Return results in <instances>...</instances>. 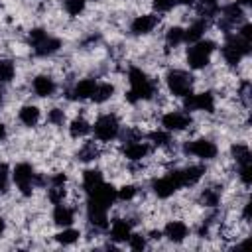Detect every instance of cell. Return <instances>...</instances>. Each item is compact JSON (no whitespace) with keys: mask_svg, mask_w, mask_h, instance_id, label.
Segmentation results:
<instances>
[{"mask_svg":"<svg viewBox=\"0 0 252 252\" xmlns=\"http://www.w3.org/2000/svg\"><path fill=\"white\" fill-rule=\"evenodd\" d=\"M128 83H130V91L126 93V100L132 102V104L138 102V100H148L156 93V87H154L152 79L140 67H130Z\"/></svg>","mask_w":252,"mask_h":252,"instance_id":"cell-1","label":"cell"},{"mask_svg":"<svg viewBox=\"0 0 252 252\" xmlns=\"http://www.w3.org/2000/svg\"><path fill=\"white\" fill-rule=\"evenodd\" d=\"M213 51H215V41H211V39H199V41H195L187 49V55H185L189 69H195V71L205 69L209 65V61H211Z\"/></svg>","mask_w":252,"mask_h":252,"instance_id":"cell-2","label":"cell"},{"mask_svg":"<svg viewBox=\"0 0 252 252\" xmlns=\"http://www.w3.org/2000/svg\"><path fill=\"white\" fill-rule=\"evenodd\" d=\"M250 53V41L242 39L238 33L236 35H228L224 45H222V59L224 63H228L230 67L238 65L242 57H246Z\"/></svg>","mask_w":252,"mask_h":252,"instance_id":"cell-3","label":"cell"},{"mask_svg":"<svg viewBox=\"0 0 252 252\" xmlns=\"http://www.w3.org/2000/svg\"><path fill=\"white\" fill-rule=\"evenodd\" d=\"M165 85H167V89H169L171 94L183 98V96L191 94V91H193V77H191L187 71L171 69V71L165 75Z\"/></svg>","mask_w":252,"mask_h":252,"instance_id":"cell-4","label":"cell"},{"mask_svg":"<svg viewBox=\"0 0 252 252\" xmlns=\"http://www.w3.org/2000/svg\"><path fill=\"white\" fill-rule=\"evenodd\" d=\"M93 132H94V138L100 140V142H110L118 136L120 132V122L114 114H102L94 120V126H93Z\"/></svg>","mask_w":252,"mask_h":252,"instance_id":"cell-5","label":"cell"},{"mask_svg":"<svg viewBox=\"0 0 252 252\" xmlns=\"http://www.w3.org/2000/svg\"><path fill=\"white\" fill-rule=\"evenodd\" d=\"M33 177H35L33 167L30 163H26V161L16 163L14 169H12V179H14V183L18 185V189H20V193L24 197H32V193H33V187H32Z\"/></svg>","mask_w":252,"mask_h":252,"instance_id":"cell-6","label":"cell"},{"mask_svg":"<svg viewBox=\"0 0 252 252\" xmlns=\"http://www.w3.org/2000/svg\"><path fill=\"white\" fill-rule=\"evenodd\" d=\"M183 152L189 156H197L201 159H213L219 154V148L215 142L207 140V138H197V140H187L183 144Z\"/></svg>","mask_w":252,"mask_h":252,"instance_id":"cell-7","label":"cell"},{"mask_svg":"<svg viewBox=\"0 0 252 252\" xmlns=\"http://www.w3.org/2000/svg\"><path fill=\"white\" fill-rule=\"evenodd\" d=\"M183 108L193 112V110H201V112H213L215 110V96L211 93H197V94H187L183 96Z\"/></svg>","mask_w":252,"mask_h":252,"instance_id":"cell-8","label":"cell"},{"mask_svg":"<svg viewBox=\"0 0 252 252\" xmlns=\"http://www.w3.org/2000/svg\"><path fill=\"white\" fill-rule=\"evenodd\" d=\"M152 189H154V195H156L158 199H169V197H171L177 189H181V187H179V183H177L173 171H169L167 175H163V177H159V179H154V181H152Z\"/></svg>","mask_w":252,"mask_h":252,"instance_id":"cell-9","label":"cell"},{"mask_svg":"<svg viewBox=\"0 0 252 252\" xmlns=\"http://www.w3.org/2000/svg\"><path fill=\"white\" fill-rule=\"evenodd\" d=\"M161 126L167 132H179V130H185V128L191 126V116L185 114V112L171 110V112H167V114L161 116Z\"/></svg>","mask_w":252,"mask_h":252,"instance_id":"cell-10","label":"cell"},{"mask_svg":"<svg viewBox=\"0 0 252 252\" xmlns=\"http://www.w3.org/2000/svg\"><path fill=\"white\" fill-rule=\"evenodd\" d=\"M173 175H175L179 187H191L205 175V167L203 165H187L183 169H173Z\"/></svg>","mask_w":252,"mask_h":252,"instance_id":"cell-11","label":"cell"},{"mask_svg":"<svg viewBox=\"0 0 252 252\" xmlns=\"http://www.w3.org/2000/svg\"><path fill=\"white\" fill-rule=\"evenodd\" d=\"M156 26H158V16H154V14H140V16H136V18L132 20L130 30H132L134 35H146V33H150Z\"/></svg>","mask_w":252,"mask_h":252,"instance_id":"cell-12","label":"cell"},{"mask_svg":"<svg viewBox=\"0 0 252 252\" xmlns=\"http://www.w3.org/2000/svg\"><path fill=\"white\" fill-rule=\"evenodd\" d=\"M187 234H189V228H187V224H185L183 220H169V222L163 226V236H165L167 240L175 242V244L183 242V240L187 238Z\"/></svg>","mask_w":252,"mask_h":252,"instance_id":"cell-13","label":"cell"},{"mask_svg":"<svg viewBox=\"0 0 252 252\" xmlns=\"http://www.w3.org/2000/svg\"><path fill=\"white\" fill-rule=\"evenodd\" d=\"M32 87H33V93L37 94V96H51L53 93H55V81L49 77V75H37L35 79H33V83H32Z\"/></svg>","mask_w":252,"mask_h":252,"instance_id":"cell-14","label":"cell"},{"mask_svg":"<svg viewBox=\"0 0 252 252\" xmlns=\"http://www.w3.org/2000/svg\"><path fill=\"white\" fill-rule=\"evenodd\" d=\"M150 154V146L146 142H128L124 146V158L130 161H140Z\"/></svg>","mask_w":252,"mask_h":252,"instance_id":"cell-15","label":"cell"},{"mask_svg":"<svg viewBox=\"0 0 252 252\" xmlns=\"http://www.w3.org/2000/svg\"><path fill=\"white\" fill-rule=\"evenodd\" d=\"M59 49H61V39L47 35L43 41H39V43L33 47V53H35L37 57H47V55H53V53H57Z\"/></svg>","mask_w":252,"mask_h":252,"instance_id":"cell-16","label":"cell"},{"mask_svg":"<svg viewBox=\"0 0 252 252\" xmlns=\"http://www.w3.org/2000/svg\"><path fill=\"white\" fill-rule=\"evenodd\" d=\"M73 220H75V211L71 207H67L63 203L55 205V209H53V222L57 226H69Z\"/></svg>","mask_w":252,"mask_h":252,"instance_id":"cell-17","label":"cell"},{"mask_svg":"<svg viewBox=\"0 0 252 252\" xmlns=\"http://www.w3.org/2000/svg\"><path fill=\"white\" fill-rule=\"evenodd\" d=\"M132 228H130V222L126 219H116L112 222V228H110V238L114 242H126L128 236H130Z\"/></svg>","mask_w":252,"mask_h":252,"instance_id":"cell-18","label":"cell"},{"mask_svg":"<svg viewBox=\"0 0 252 252\" xmlns=\"http://www.w3.org/2000/svg\"><path fill=\"white\" fill-rule=\"evenodd\" d=\"M18 118H20V122H22L24 126H30V128H32V126H35V124L39 122V108L33 106V104H26V106L20 108Z\"/></svg>","mask_w":252,"mask_h":252,"instance_id":"cell-19","label":"cell"},{"mask_svg":"<svg viewBox=\"0 0 252 252\" xmlns=\"http://www.w3.org/2000/svg\"><path fill=\"white\" fill-rule=\"evenodd\" d=\"M205 30H207V22H205L203 18L195 20V22H193V24H189V28L185 30V41H191V43L199 41V39L203 37Z\"/></svg>","mask_w":252,"mask_h":252,"instance_id":"cell-20","label":"cell"},{"mask_svg":"<svg viewBox=\"0 0 252 252\" xmlns=\"http://www.w3.org/2000/svg\"><path fill=\"white\" fill-rule=\"evenodd\" d=\"M94 87H96V81H94V79H81V81L75 85L73 94H75V98H79V100H83V98H91Z\"/></svg>","mask_w":252,"mask_h":252,"instance_id":"cell-21","label":"cell"},{"mask_svg":"<svg viewBox=\"0 0 252 252\" xmlns=\"http://www.w3.org/2000/svg\"><path fill=\"white\" fill-rule=\"evenodd\" d=\"M102 183V173L98 169H85L83 171V189L87 193H91L94 187H98Z\"/></svg>","mask_w":252,"mask_h":252,"instance_id":"cell-22","label":"cell"},{"mask_svg":"<svg viewBox=\"0 0 252 252\" xmlns=\"http://www.w3.org/2000/svg\"><path fill=\"white\" fill-rule=\"evenodd\" d=\"M112 93H114V87H112L110 83H102V85H98V83H96V87H94V91H93L91 98H93V102L102 104V102H106V100L112 96Z\"/></svg>","mask_w":252,"mask_h":252,"instance_id":"cell-23","label":"cell"},{"mask_svg":"<svg viewBox=\"0 0 252 252\" xmlns=\"http://www.w3.org/2000/svg\"><path fill=\"white\" fill-rule=\"evenodd\" d=\"M230 154H232V158L236 159V163L238 165H242V163H252V156H250V150H248V146L246 144H232L230 146Z\"/></svg>","mask_w":252,"mask_h":252,"instance_id":"cell-24","label":"cell"},{"mask_svg":"<svg viewBox=\"0 0 252 252\" xmlns=\"http://www.w3.org/2000/svg\"><path fill=\"white\" fill-rule=\"evenodd\" d=\"M185 41V30L181 26H171L167 32H165V43L169 47H177L179 43Z\"/></svg>","mask_w":252,"mask_h":252,"instance_id":"cell-25","label":"cell"},{"mask_svg":"<svg viewBox=\"0 0 252 252\" xmlns=\"http://www.w3.org/2000/svg\"><path fill=\"white\" fill-rule=\"evenodd\" d=\"M89 132H91V124H89L85 118H75V120L71 122V126H69L71 138H81V136H85V134H89Z\"/></svg>","mask_w":252,"mask_h":252,"instance_id":"cell-26","label":"cell"},{"mask_svg":"<svg viewBox=\"0 0 252 252\" xmlns=\"http://www.w3.org/2000/svg\"><path fill=\"white\" fill-rule=\"evenodd\" d=\"M79 238H81V232H79V230H75V228H63L61 232H57V234H55V240H57L59 244H63V246L73 244V242H77Z\"/></svg>","mask_w":252,"mask_h":252,"instance_id":"cell-27","label":"cell"},{"mask_svg":"<svg viewBox=\"0 0 252 252\" xmlns=\"http://www.w3.org/2000/svg\"><path fill=\"white\" fill-rule=\"evenodd\" d=\"M16 67L10 59H0V83H10L14 79Z\"/></svg>","mask_w":252,"mask_h":252,"instance_id":"cell-28","label":"cell"},{"mask_svg":"<svg viewBox=\"0 0 252 252\" xmlns=\"http://www.w3.org/2000/svg\"><path fill=\"white\" fill-rule=\"evenodd\" d=\"M148 138L152 140V144H156V146H167L169 142H171V136H169V132L165 130H154V132H150L148 134Z\"/></svg>","mask_w":252,"mask_h":252,"instance_id":"cell-29","label":"cell"},{"mask_svg":"<svg viewBox=\"0 0 252 252\" xmlns=\"http://www.w3.org/2000/svg\"><path fill=\"white\" fill-rule=\"evenodd\" d=\"M63 6L69 16H79L85 12V0H65Z\"/></svg>","mask_w":252,"mask_h":252,"instance_id":"cell-30","label":"cell"},{"mask_svg":"<svg viewBox=\"0 0 252 252\" xmlns=\"http://www.w3.org/2000/svg\"><path fill=\"white\" fill-rule=\"evenodd\" d=\"M65 187L63 185H51V189H49V193H47V199H49V203H53V205H59V203H63V199H65Z\"/></svg>","mask_w":252,"mask_h":252,"instance_id":"cell-31","label":"cell"},{"mask_svg":"<svg viewBox=\"0 0 252 252\" xmlns=\"http://www.w3.org/2000/svg\"><path fill=\"white\" fill-rule=\"evenodd\" d=\"M219 201H220V197H219V193H217L215 189H203V193H201V203H203L205 207H217Z\"/></svg>","mask_w":252,"mask_h":252,"instance_id":"cell-32","label":"cell"},{"mask_svg":"<svg viewBox=\"0 0 252 252\" xmlns=\"http://www.w3.org/2000/svg\"><path fill=\"white\" fill-rule=\"evenodd\" d=\"M138 193V189H136V185H132V183H124L120 189H116V199H120V201H130V199H134V195Z\"/></svg>","mask_w":252,"mask_h":252,"instance_id":"cell-33","label":"cell"},{"mask_svg":"<svg viewBox=\"0 0 252 252\" xmlns=\"http://www.w3.org/2000/svg\"><path fill=\"white\" fill-rule=\"evenodd\" d=\"M63 120H65V112H63V108H51V110L47 112V122H49V124H53V126H61Z\"/></svg>","mask_w":252,"mask_h":252,"instance_id":"cell-34","label":"cell"},{"mask_svg":"<svg viewBox=\"0 0 252 252\" xmlns=\"http://www.w3.org/2000/svg\"><path fill=\"white\" fill-rule=\"evenodd\" d=\"M238 177H240V181L248 187V185L252 183V163H242V165H238Z\"/></svg>","mask_w":252,"mask_h":252,"instance_id":"cell-35","label":"cell"},{"mask_svg":"<svg viewBox=\"0 0 252 252\" xmlns=\"http://www.w3.org/2000/svg\"><path fill=\"white\" fill-rule=\"evenodd\" d=\"M128 244H130L132 250H144V248H146V238H144L140 232H130Z\"/></svg>","mask_w":252,"mask_h":252,"instance_id":"cell-36","label":"cell"},{"mask_svg":"<svg viewBox=\"0 0 252 252\" xmlns=\"http://www.w3.org/2000/svg\"><path fill=\"white\" fill-rule=\"evenodd\" d=\"M28 37H30V43H32V47H35L39 41H43V39L47 37V32H45L43 28H33V30H30Z\"/></svg>","mask_w":252,"mask_h":252,"instance_id":"cell-37","label":"cell"},{"mask_svg":"<svg viewBox=\"0 0 252 252\" xmlns=\"http://www.w3.org/2000/svg\"><path fill=\"white\" fill-rule=\"evenodd\" d=\"M152 6L158 12H169L175 6V0H152Z\"/></svg>","mask_w":252,"mask_h":252,"instance_id":"cell-38","label":"cell"},{"mask_svg":"<svg viewBox=\"0 0 252 252\" xmlns=\"http://www.w3.org/2000/svg\"><path fill=\"white\" fill-rule=\"evenodd\" d=\"M8 189V165L2 161L0 163V193H6Z\"/></svg>","mask_w":252,"mask_h":252,"instance_id":"cell-39","label":"cell"},{"mask_svg":"<svg viewBox=\"0 0 252 252\" xmlns=\"http://www.w3.org/2000/svg\"><path fill=\"white\" fill-rule=\"evenodd\" d=\"M238 35H240L242 39H246V41H252V24H244V26L240 28Z\"/></svg>","mask_w":252,"mask_h":252,"instance_id":"cell-40","label":"cell"},{"mask_svg":"<svg viewBox=\"0 0 252 252\" xmlns=\"http://www.w3.org/2000/svg\"><path fill=\"white\" fill-rule=\"evenodd\" d=\"M175 4H183V6H191V4H195V0H175Z\"/></svg>","mask_w":252,"mask_h":252,"instance_id":"cell-41","label":"cell"},{"mask_svg":"<svg viewBox=\"0 0 252 252\" xmlns=\"http://www.w3.org/2000/svg\"><path fill=\"white\" fill-rule=\"evenodd\" d=\"M4 230H6V220H4L2 217H0V236L4 234Z\"/></svg>","mask_w":252,"mask_h":252,"instance_id":"cell-42","label":"cell"},{"mask_svg":"<svg viewBox=\"0 0 252 252\" xmlns=\"http://www.w3.org/2000/svg\"><path fill=\"white\" fill-rule=\"evenodd\" d=\"M4 136H6V126L0 122V140H4Z\"/></svg>","mask_w":252,"mask_h":252,"instance_id":"cell-43","label":"cell"},{"mask_svg":"<svg viewBox=\"0 0 252 252\" xmlns=\"http://www.w3.org/2000/svg\"><path fill=\"white\" fill-rule=\"evenodd\" d=\"M0 102H2V91H0Z\"/></svg>","mask_w":252,"mask_h":252,"instance_id":"cell-44","label":"cell"},{"mask_svg":"<svg viewBox=\"0 0 252 252\" xmlns=\"http://www.w3.org/2000/svg\"><path fill=\"white\" fill-rule=\"evenodd\" d=\"M85 2H89V0H85ZM93 2H94V0H93Z\"/></svg>","mask_w":252,"mask_h":252,"instance_id":"cell-45","label":"cell"}]
</instances>
